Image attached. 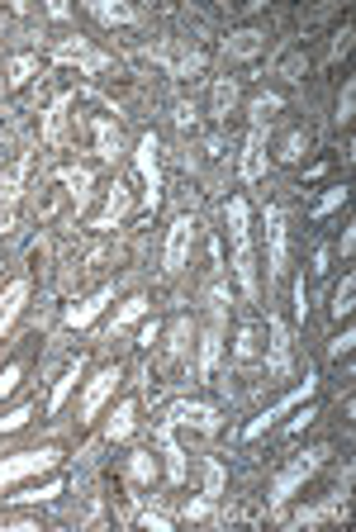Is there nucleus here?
Segmentation results:
<instances>
[{
    "instance_id": "nucleus-1",
    "label": "nucleus",
    "mask_w": 356,
    "mask_h": 532,
    "mask_svg": "<svg viewBox=\"0 0 356 532\" xmlns=\"http://www.w3.org/2000/svg\"><path fill=\"white\" fill-rule=\"evenodd\" d=\"M228 238H233V271H238L242 295L257 299V266H252V219H248V200L233 195L228 200Z\"/></svg>"
},
{
    "instance_id": "nucleus-2",
    "label": "nucleus",
    "mask_w": 356,
    "mask_h": 532,
    "mask_svg": "<svg viewBox=\"0 0 356 532\" xmlns=\"http://www.w3.org/2000/svg\"><path fill=\"white\" fill-rule=\"evenodd\" d=\"M58 461H62L58 447H38V452L5 457V461H0V489H5V485H20V480H29V475H38V471H52Z\"/></svg>"
},
{
    "instance_id": "nucleus-3",
    "label": "nucleus",
    "mask_w": 356,
    "mask_h": 532,
    "mask_svg": "<svg viewBox=\"0 0 356 532\" xmlns=\"http://www.w3.org/2000/svg\"><path fill=\"white\" fill-rule=\"evenodd\" d=\"M119 380H124V371H119V366H100V371L91 376V385H86V394H81V423L100 418V409H105L109 400H115Z\"/></svg>"
},
{
    "instance_id": "nucleus-4",
    "label": "nucleus",
    "mask_w": 356,
    "mask_h": 532,
    "mask_svg": "<svg viewBox=\"0 0 356 532\" xmlns=\"http://www.w3.org/2000/svg\"><path fill=\"white\" fill-rule=\"evenodd\" d=\"M129 210H133L129 181H124V176H115V181L105 186V210H100V214H95V219H91V228H95V234H105V228H115V224L124 219Z\"/></svg>"
},
{
    "instance_id": "nucleus-5",
    "label": "nucleus",
    "mask_w": 356,
    "mask_h": 532,
    "mask_svg": "<svg viewBox=\"0 0 356 532\" xmlns=\"http://www.w3.org/2000/svg\"><path fill=\"white\" fill-rule=\"evenodd\" d=\"M138 171H143V186H147V195H143V204H147V210H157V204H162V167H157V133H143V139H138Z\"/></svg>"
},
{
    "instance_id": "nucleus-6",
    "label": "nucleus",
    "mask_w": 356,
    "mask_h": 532,
    "mask_svg": "<svg viewBox=\"0 0 356 532\" xmlns=\"http://www.w3.org/2000/svg\"><path fill=\"white\" fill-rule=\"evenodd\" d=\"M266 238H271V281H285V262H290V242H285V219L271 204L266 210Z\"/></svg>"
},
{
    "instance_id": "nucleus-7",
    "label": "nucleus",
    "mask_w": 356,
    "mask_h": 532,
    "mask_svg": "<svg viewBox=\"0 0 356 532\" xmlns=\"http://www.w3.org/2000/svg\"><path fill=\"white\" fill-rule=\"evenodd\" d=\"M323 457H328V452H309L305 461H295V466H290V471H285L281 480H276V489H271V504H285V499H290L295 489L305 485L313 471H319V461H323Z\"/></svg>"
},
{
    "instance_id": "nucleus-8",
    "label": "nucleus",
    "mask_w": 356,
    "mask_h": 532,
    "mask_svg": "<svg viewBox=\"0 0 356 532\" xmlns=\"http://www.w3.org/2000/svg\"><path fill=\"white\" fill-rule=\"evenodd\" d=\"M190 242H195V219H190V214H181V219L171 224V234H167V271H181V266H186Z\"/></svg>"
},
{
    "instance_id": "nucleus-9",
    "label": "nucleus",
    "mask_w": 356,
    "mask_h": 532,
    "mask_svg": "<svg viewBox=\"0 0 356 532\" xmlns=\"http://www.w3.org/2000/svg\"><path fill=\"white\" fill-rule=\"evenodd\" d=\"M29 153L15 157V167H10L5 176H0V219H10V210H15V200L24 195V176H29Z\"/></svg>"
},
{
    "instance_id": "nucleus-10",
    "label": "nucleus",
    "mask_w": 356,
    "mask_h": 532,
    "mask_svg": "<svg viewBox=\"0 0 356 532\" xmlns=\"http://www.w3.org/2000/svg\"><path fill=\"white\" fill-rule=\"evenodd\" d=\"M109 299H115V285H100L95 295H86L81 305H72V309L62 314V319H67V329H86V323H95V319L105 314V305H109Z\"/></svg>"
},
{
    "instance_id": "nucleus-11",
    "label": "nucleus",
    "mask_w": 356,
    "mask_h": 532,
    "mask_svg": "<svg viewBox=\"0 0 356 532\" xmlns=\"http://www.w3.org/2000/svg\"><path fill=\"white\" fill-rule=\"evenodd\" d=\"M266 329H271V343H266V347H271L266 371L281 380V376H290V333H285V323H281V319H266Z\"/></svg>"
},
{
    "instance_id": "nucleus-12",
    "label": "nucleus",
    "mask_w": 356,
    "mask_h": 532,
    "mask_svg": "<svg viewBox=\"0 0 356 532\" xmlns=\"http://www.w3.org/2000/svg\"><path fill=\"white\" fill-rule=\"evenodd\" d=\"M133 428H138V400H119L105 418V438L124 442V438H133Z\"/></svg>"
},
{
    "instance_id": "nucleus-13",
    "label": "nucleus",
    "mask_w": 356,
    "mask_h": 532,
    "mask_svg": "<svg viewBox=\"0 0 356 532\" xmlns=\"http://www.w3.org/2000/svg\"><path fill=\"white\" fill-rule=\"evenodd\" d=\"M34 76H44V58H38V52H15V58H10V67H5L10 91H24Z\"/></svg>"
},
{
    "instance_id": "nucleus-14",
    "label": "nucleus",
    "mask_w": 356,
    "mask_h": 532,
    "mask_svg": "<svg viewBox=\"0 0 356 532\" xmlns=\"http://www.w3.org/2000/svg\"><path fill=\"white\" fill-rule=\"evenodd\" d=\"M309 394H313V376H305V390H295L290 394V400H281L276 409H266V414L262 418H257V423H248V433H242V438H262V433L271 428V423H276L281 414H285V409H290V404H299V400H309Z\"/></svg>"
},
{
    "instance_id": "nucleus-15",
    "label": "nucleus",
    "mask_w": 356,
    "mask_h": 532,
    "mask_svg": "<svg viewBox=\"0 0 356 532\" xmlns=\"http://www.w3.org/2000/svg\"><path fill=\"white\" fill-rule=\"evenodd\" d=\"M24 299H29V281H15L5 295H0V337H5V329L20 319V309H24Z\"/></svg>"
},
{
    "instance_id": "nucleus-16",
    "label": "nucleus",
    "mask_w": 356,
    "mask_h": 532,
    "mask_svg": "<svg viewBox=\"0 0 356 532\" xmlns=\"http://www.w3.org/2000/svg\"><path fill=\"white\" fill-rule=\"evenodd\" d=\"M91 133H95V153H100L105 162H115L119 157V124L115 119H91Z\"/></svg>"
},
{
    "instance_id": "nucleus-17",
    "label": "nucleus",
    "mask_w": 356,
    "mask_h": 532,
    "mask_svg": "<svg viewBox=\"0 0 356 532\" xmlns=\"http://www.w3.org/2000/svg\"><path fill=\"white\" fill-rule=\"evenodd\" d=\"M262 147H266V129L252 119V133H248V157H242V181H257L266 167H262Z\"/></svg>"
},
{
    "instance_id": "nucleus-18",
    "label": "nucleus",
    "mask_w": 356,
    "mask_h": 532,
    "mask_svg": "<svg viewBox=\"0 0 356 532\" xmlns=\"http://www.w3.org/2000/svg\"><path fill=\"white\" fill-rule=\"evenodd\" d=\"M262 343H257V323H238V333H233V361L238 366H252Z\"/></svg>"
},
{
    "instance_id": "nucleus-19",
    "label": "nucleus",
    "mask_w": 356,
    "mask_h": 532,
    "mask_svg": "<svg viewBox=\"0 0 356 532\" xmlns=\"http://www.w3.org/2000/svg\"><path fill=\"white\" fill-rule=\"evenodd\" d=\"M190 337H195V329H190V319H176L171 329H167V361H171V366H181V361H186Z\"/></svg>"
},
{
    "instance_id": "nucleus-20",
    "label": "nucleus",
    "mask_w": 356,
    "mask_h": 532,
    "mask_svg": "<svg viewBox=\"0 0 356 532\" xmlns=\"http://www.w3.org/2000/svg\"><path fill=\"white\" fill-rule=\"evenodd\" d=\"M58 181L72 186V190H67V200H72L76 210H86V200H91V190H86V186H91V171H86V167H62Z\"/></svg>"
},
{
    "instance_id": "nucleus-21",
    "label": "nucleus",
    "mask_w": 356,
    "mask_h": 532,
    "mask_svg": "<svg viewBox=\"0 0 356 532\" xmlns=\"http://www.w3.org/2000/svg\"><path fill=\"white\" fill-rule=\"evenodd\" d=\"M76 380H81V361H72V366H67V371H62V380L52 385V394H48V414H52V418H58V414H62V404L72 400Z\"/></svg>"
},
{
    "instance_id": "nucleus-22",
    "label": "nucleus",
    "mask_w": 356,
    "mask_h": 532,
    "mask_svg": "<svg viewBox=\"0 0 356 532\" xmlns=\"http://www.w3.org/2000/svg\"><path fill=\"white\" fill-rule=\"evenodd\" d=\"M157 475H162L157 452H133V457H129V480H133V485H153Z\"/></svg>"
},
{
    "instance_id": "nucleus-23",
    "label": "nucleus",
    "mask_w": 356,
    "mask_h": 532,
    "mask_svg": "<svg viewBox=\"0 0 356 532\" xmlns=\"http://www.w3.org/2000/svg\"><path fill=\"white\" fill-rule=\"evenodd\" d=\"M309 147H313V139H309V129H290V133H285V139H281V147H276V157H281V162H299V157L309 153Z\"/></svg>"
},
{
    "instance_id": "nucleus-24",
    "label": "nucleus",
    "mask_w": 356,
    "mask_h": 532,
    "mask_svg": "<svg viewBox=\"0 0 356 532\" xmlns=\"http://www.w3.org/2000/svg\"><path fill=\"white\" fill-rule=\"evenodd\" d=\"M58 495H62V480L52 475L44 485H24L20 495H10V504H44V499H58Z\"/></svg>"
},
{
    "instance_id": "nucleus-25",
    "label": "nucleus",
    "mask_w": 356,
    "mask_h": 532,
    "mask_svg": "<svg viewBox=\"0 0 356 532\" xmlns=\"http://www.w3.org/2000/svg\"><path fill=\"white\" fill-rule=\"evenodd\" d=\"M233 110H238V81L224 76V81L214 86V119H228Z\"/></svg>"
},
{
    "instance_id": "nucleus-26",
    "label": "nucleus",
    "mask_w": 356,
    "mask_h": 532,
    "mask_svg": "<svg viewBox=\"0 0 356 532\" xmlns=\"http://www.w3.org/2000/svg\"><path fill=\"white\" fill-rule=\"evenodd\" d=\"M24 371H29V357H15V361H5V366H0V400H5V394H15V390H20Z\"/></svg>"
},
{
    "instance_id": "nucleus-27",
    "label": "nucleus",
    "mask_w": 356,
    "mask_h": 532,
    "mask_svg": "<svg viewBox=\"0 0 356 532\" xmlns=\"http://www.w3.org/2000/svg\"><path fill=\"white\" fill-rule=\"evenodd\" d=\"M352 295H356V276L347 271V276H342V285L333 290V319H352V309H356Z\"/></svg>"
},
{
    "instance_id": "nucleus-28",
    "label": "nucleus",
    "mask_w": 356,
    "mask_h": 532,
    "mask_svg": "<svg viewBox=\"0 0 356 532\" xmlns=\"http://www.w3.org/2000/svg\"><path fill=\"white\" fill-rule=\"evenodd\" d=\"M147 314V295H129L124 305H119V314H115V329H133Z\"/></svg>"
},
{
    "instance_id": "nucleus-29",
    "label": "nucleus",
    "mask_w": 356,
    "mask_h": 532,
    "mask_svg": "<svg viewBox=\"0 0 356 532\" xmlns=\"http://www.w3.org/2000/svg\"><path fill=\"white\" fill-rule=\"evenodd\" d=\"M91 15L105 20V24H133V20H138L129 5H91Z\"/></svg>"
},
{
    "instance_id": "nucleus-30",
    "label": "nucleus",
    "mask_w": 356,
    "mask_h": 532,
    "mask_svg": "<svg viewBox=\"0 0 356 532\" xmlns=\"http://www.w3.org/2000/svg\"><path fill=\"white\" fill-rule=\"evenodd\" d=\"M342 204H347V186H333V190H328V195H323L319 204H313V219H328V214H333V210H342Z\"/></svg>"
},
{
    "instance_id": "nucleus-31",
    "label": "nucleus",
    "mask_w": 356,
    "mask_h": 532,
    "mask_svg": "<svg viewBox=\"0 0 356 532\" xmlns=\"http://www.w3.org/2000/svg\"><path fill=\"white\" fill-rule=\"evenodd\" d=\"M352 110H356V81H342V95H337V124H352Z\"/></svg>"
},
{
    "instance_id": "nucleus-32",
    "label": "nucleus",
    "mask_w": 356,
    "mask_h": 532,
    "mask_svg": "<svg viewBox=\"0 0 356 532\" xmlns=\"http://www.w3.org/2000/svg\"><path fill=\"white\" fill-rule=\"evenodd\" d=\"M204 67H210V52H200V48H195V52H186V58H181V67H176V72H181L186 81H195Z\"/></svg>"
},
{
    "instance_id": "nucleus-33",
    "label": "nucleus",
    "mask_w": 356,
    "mask_h": 532,
    "mask_svg": "<svg viewBox=\"0 0 356 532\" xmlns=\"http://www.w3.org/2000/svg\"><path fill=\"white\" fill-rule=\"evenodd\" d=\"M29 418H34V404H20V409H10V414L0 418V433H20V428H24V423H29Z\"/></svg>"
},
{
    "instance_id": "nucleus-34",
    "label": "nucleus",
    "mask_w": 356,
    "mask_h": 532,
    "mask_svg": "<svg viewBox=\"0 0 356 532\" xmlns=\"http://www.w3.org/2000/svg\"><path fill=\"white\" fill-rule=\"evenodd\" d=\"M214 513V499L204 495V499H190L186 509H181V518H190V523H200V518H210Z\"/></svg>"
},
{
    "instance_id": "nucleus-35",
    "label": "nucleus",
    "mask_w": 356,
    "mask_h": 532,
    "mask_svg": "<svg viewBox=\"0 0 356 532\" xmlns=\"http://www.w3.org/2000/svg\"><path fill=\"white\" fill-rule=\"evenodd\" d=\"M352 347H356V333L342 329V337H333V343H328V357H347Z\"/></svg>"
},
{
    "instance_id": "nucleus-36",
    "label": "nucleus",
    "mask_w": 356,
    "mask_h": 532,
    "mask_svg": "<svg viewBox=\"0 0 356 532\" xmlns=\"http://www.w3.org/2000/svg\"><path fill=\"white\" fill-rule=\"evenodd\" d=\"M313 418H319V404H305V409H299V414H295V423H290V428H285V433H305Z\"/></svg>"
},
{
    "instance_id": "nucleus-37",
    "label": "nucleus",
    "mask_w": 356,
    "mask_h": 532,
    "mask_svg": "<svg viewBox=\"0 0 356 532\" xmlns=\"http://www.w3.org/2000/svg\"><path fill=\"white\" fill-rule=\"evenodd\" d=\"M157 337H162V323H143V329H138V347H143V352H153V347H157Z\"/></svg>"
},
{
    "instance_id": "nucleus-38",
    "label": "nucleus",
    "mask_w": 356,
    "mask_h": 532,
    "mask_svg": "<svg viewBox=\"0 0 356 532\" xmlns=\"http://www.w3.org/2000/svg\"><path fill=\"white\" fill-rule=\"evenodd\" d=\"M295 319L299 323L309 319V290H305V281H295Z\"/></svg>"
},
{
    "instance_id": "nucleus-39",
    "label": "nucleus",
    "mask_w": 356,
    "mask_h": 532,
    "mask_svg": "<svg viewBox=\"0 0 356 532\" xmlns=\"http://www.w3.org/2000/svg\"><path fill=\"white\" fill-rule=\"evenodd\" d=\"M176 124H181V129H200V115H195V105H181V110H176Z\"/></svg>"
},
{
    "instance_id": "nucleus-40",
    "label": "nucleus",
    "mask_w": 356,
    "mask_h": 532,
    "mask_svg": "<svg viewBox=\"0 0 356 532\" xmlns=\"http://www.w3.org/2000/svg\"><path fill=\"white\" fill-rule=\"evenodd\" d=\"M233 52H242V58H252V52H257V34H238V38H233Z\"/></svg>"
},
{
    "instance_id": "nucleus-41",
    "label": "nucleus",
    "mask_w": 356,
    "mask_h": 532,
    "mask_svg": "<svg viewBox=\"0 0 356 532\" xmlns=\"http://www.w3.org/2000/svg\"><path fill=\"white\" fill-rule=\"evenodd\" d=\"M143 523H147V528H157V532H171V518H162V513H153V509L143 513Z\"/></svg>"
},
{
    "instance_id": "nucleus-42",
    "label": "nucleus",
    "mask_w": 356,
    "mask_h": 532,
    "mask_svg": "<svg viewBox=\"0 0 356 532\" xmlns=\"http://www.w3.org/2000/svg\"><path fill=\"white\" fill-rule=\"evenodd\" d=\"M323 271H328V252L319 248V252H313V276H323Z\"/></svg>"
}]
</instances>
